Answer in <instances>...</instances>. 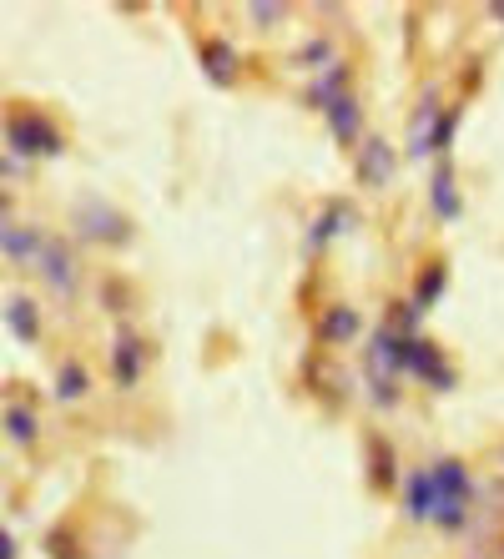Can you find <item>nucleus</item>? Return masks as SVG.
Segmentation results:
<instances>
[{
	"label": "nucleus",
	"instance_id": "nucleus-2",
	"mask_svg": "<svg viewBox=\"0 0 504 559\" xmlns=\"http://www.w3.org/2000/svg\"><path fill=\"white\" fill-rule=\"evenodd\" d=\"M6 429H16V439H36V434H31V429H36V424H31V413H21V408L6 418Z\"/></svg>",
	"mask_w": 504,
	"mask_h": 559
},
{
	"label": "nucleus",
	"instance_id": "nucleus-4",
	"mask_svg": "<svg viewBox=\"0 0 504 559\" xmlns=\"http://www.w3.org/2000/svg\"><path fill=\"white\" fill-rule=\"evenodd\" d=\"M0 559H16V544H11V534H0Z\"/></svg>",
	"mask_w": 504,
	"mask_h": 559
},
{
	"label": "nucleus",
	"instance_id": "nucleus-1",
	"mask_svg": "<svg viewBox=\"0 0 504 559\" xmlns=\"http://www.w3.org/2000/svg\"><path fill=\"white\" fill-rule=\"evenodd\" d=\"M429 504H434V484L419 474V479L409 484V509H414V519H429Z\"/></svg>",
	"mask_w": 504,
	"mask_h": 559
},
{
	"label": "nucleus",
	"instance_id": "nucleus-3",
	"mask_svg": "<svg viewBox=\"0 0 504 559\" xmlns=\"http://www.w3.org/2000/svg\"><path fill=\"white\" fill-rule=\"evenodd\" d=\"M11 318H16V333H21V338H36V323H31V303H16V313H11Z\"/></svg>",
	"mask_w": 504,
	"mask_h": 559
}]
</instances>
